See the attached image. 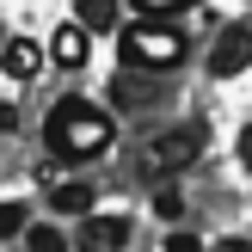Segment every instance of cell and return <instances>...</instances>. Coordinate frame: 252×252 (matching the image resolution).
I'll return each instance as SVG.
<instances>
[{
  "label": "cell",
  "instance_id": "obj_4",
  "mask_svg": "<svg viewBox=\"0 0 252 252\" xmlns=\"http://www.w3.org/2000/svg\"><path fill=\"white\" fill-rule=\"evenodd\" d=\"M252 68V25H221L216 31V49H209V74L228 80V74Z\"/></svg>",
  "mask_w": 252,
  "mask_h": 252
},
{
  "label": "cell",
  "instance_id": "obj_5",
  "mask_svg": "<svg viewBox=\"0 0 252 252\" xmlns=\"http://www.w3.org/2000/svg\"><path fill=\"white\" fill-rule=\"evenodd\" d=\"M129 246V221L123 216H86L74 234V252H123Z\"/></svg>",
  "mask_w": 252,
  "mask_h": 252
},
{
  "label": "cell",
  "instance_id": "obj_13",
  "mask_svg": "<svg viewBox=\"0 0 252 252\" xmlns=\"http://www.w3.org/2000/svg\"><path fill=\"white\" fill-rule=\"evenodd\" d=\"M154 209H160V216L172 221V216H179V209H185V197H179V191H160V197H154Z\"/></svg>",
  "mask_w": 252,
  "mask_h": 252
},
{
  "label": "cell",
  "instance_id": "obj_9",
  "mask_svg": "<svg viewBox=\"0 0 252 252\" xmlns=\"http://www.w3.org/2000/svg\"><path fill=\"white\" fill-rule=\"evenodd\" d=\"M49 203L62 209V216H93V185H56V191H49Z\"/></svg>",
  "mask_w": 252,
  "mask_h": 252
},
{
  "label": "cell",
  "instance_id": "obj_2",
  "mask_svg": "<svg viewBox=\"0 0 252 252\" xmlns=\"http://www.w3.org/2000/svg\"><path fill=\"white\" fill-rule=\"evenodd\" d=\"M185 62V31L166 19H135L123 25V68L129 74H166Z\"/></svg>",
  "mask_w": 252,
  "mask_h": 252
},
{
  "label": "cell",
  "instance_id": "obj_15",
  "mask_svg": "<svg viewBox=\"0 0 252 252\" xmlns=\"http://www.w3.org/2000/svg\"><path fill=\"white\" fill-rule=\"evenodd\" d=\"M240 160L252 166V123H246V135H240Z\"/></svg>",
  "mask_w": 252,
  "mask_h": 252
},
{
  "label": "cell",
  "instance_id": "obj_6",
  "mask_svg": "<svg viewBox=\"0 0 252 252\" xmlns=\"http://www.w3.org/2000/svg\"><path fill=\"white\" fill-rule=\"evenodd\" d=\"M86 56H93V37H86L74 19L49 37V62H56V68H86Z\"/></svg>",
  "mask_w": 252,
  "mask_h": 252
},
{
  "label": "cell",
  "instance_id": "obj_8",
  "mask_svg": "<svg viewBox=\"0 0 252 252\" xmlns=\"http://www.w3.org/2000/svg\"><path fill=\"white\" fill-rule=\"evenodd\" d=\"M74 25H80L86 37H93V31H117V25H123V12H117V0H80Z\"/></svg>",
  "mask_w": 252,
  "mask_h": 252
},
{
  "label": "cell",
  "instance_id": "obj_14",
  "mask_svg": "<svg viewBox=\"0 0 252 252\" xmlns=\"http://www.w3.org/2000/svg\"><path fill=\"white\" fill-rule=\"evenodd\" d=\"M166 252H203V240L197 234H166Z\"/></svg>",
  "mask_w": 252,
  "mask_h": 252
},
{
  "label": "cell",
  "instance_id": "obj_16",
  "mask_svg": "<svg viewBox=\"0 0 252 252\" xmlns=\"http://www.w3.org/2000/svg\"><path fill=\"white\" fill-rule=\"evenodd\" d=\"M216 252H252V246H246V240H221Z\"/></svg>",
  "mask_w": 252,
  "mask_h": 252
},
{
  "label": "cell",
  "instance_id": "obj_1",
  "mask_svg": "<svg viewBox=\"0 0 252 252\" xmlns=\"http://www.w3.org/2000/svg\"><path fill=\"white\" fill-rule=\"evenodd\" d=\"M43 142H49V154L56 160H98L111 148V117L98 105H86V98H62L56 111H49V123H43Z\"/></svg>",
  "mask_w": 252,
  "mask_h": 252
},
{
  "label": "cell",
  "instance_id": "obj_10",
  "mask_svg": "<svg viewBox=\"0 0 252 252\" xmlns=\"http://www.w3.org/2000/svg\"><path fill=\"white\" fill-rule=\"evenodd\" d=\"M25 221H31V209H25V203H0V246H6L12 234H25Z\"/></svg>",
  "mask_w": 252,
  "mask_h": 252
},
{
  "label": "cell",
  "instance_id": "obj_3",
  "mask_svg": "<svg viewBox=\"0 0 252 252\" xmlns=\"http://www.w3.org/2000/svg\"><path fill=\"white\" fill-rule=\"evenodd\" d=\"M197 154H203V123H179V129H160L154 142L142 148V160H135V172H142V179H166V172L191 166Z\"/></svg>",
  "mask_w": 252,
  "mask_h": 252
},
{
  "label": "cell",
  "instance_id": "obj_12",
  "mask_svg": "<svg viewBox=\"0 0 252 252\" xmlns=\"http://www.w3.org/2000/svg\"><path fill=\"white\" fill-rule=\"evenodd\" d=\"M31 252H68V240L56 228H31Z\"/></svg>",
  "mask_w": 252,
  "mask_h": 252
},
{
  "label": "cell",
  "instance_id": "obj_11",
  "mask_svg": "<svg viewBox=\"0 0 252 252\" xmlns=\"http://www.w3.org/2000/svg\"><path fill=\"white\" fill-rule=\"evenodd\" d=\"M135 6H142L148 19H172V12H185V6H197V0H135Z\"/></svg>",
  "mask_w": 252,
  "mask_h": 252
},
{
  "label": "cell",
  "instance_id": "obj_7",
  "mask_svg": "<svg viewBox=\"0 0 252 252\" xmlns=\"http://www.w3.org/2000/svg\"><path fill=\"white\" fill-rule=\"evenodd\" d=\"M0 68H6L12 80H37V68H43V49H37L31 37H6V43H0Z\"/></svg>",
  "mask_w": 252,
  "mask_h": 252
}]
</instances>
